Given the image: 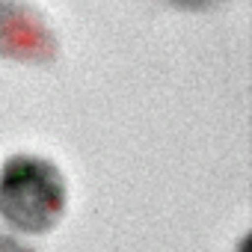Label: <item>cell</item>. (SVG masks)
Here are the masks:
<instances>
[{
	"mask_svg": "<svg viewBox=\"0 0 252 252\" xmlns=\"http://www.w3.org/2000/svg\"><path fill=\"white\" fill-rule=\"evenodd\" d=\"M57 57L60 39L45 12L30 0H0V60L51 65Z\"/></svg>",
	"mask_w": 252,
	"mask_h": 252,
	"instance_id": "obj_2",
	"label": "cell"
},
{
	"mask_svg": "<svg viewBox=\"0 0 252 252\" xmlns=\"http://www.w3.org/2000/svg\"><path fill=\"white\" fill-rule=\"evenodd\" d=\"M68 208L63 169L42 155H12L0 166V220L21 234H48Z\"/></svg>",
	"mask_w": 252,
	"mask_h": 252,
	"instance_id": "obj_1",
	"label": "cell"
},
{
	"mask_svg": "<svg viewBox=\"0 0 252 252\" xmlns=\"http://www.w3.org/2000/svg\"><path fill=\"white\" fill-rule=\"evenodd\" d=\"M175 9H184V12H211V9H220L231 0H166Z\"/></svg>",
	"mask_w": 252,
	"mask_h": 252,
	"instance_id": "obj_3",
	"label": "cell"
},
{
	"mask_svg": "<svg viewBox=\"0 0 252 252\" xmlns=\"http://www.w3.org/2000/svg\"><path fill=\"white\" fill-rule=\"evenodd\" d=\"M0 252H36V246L18 240V237H15L12 231H6V228H0Z\"/></svg>",
	"mask_w": 252,
	"mask_h": 252,
	"instance_id": "obj_4",
	"label": "cell"
}]
</instances>
